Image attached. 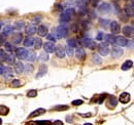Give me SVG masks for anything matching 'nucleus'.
I'll return each instance as SVG.
<instances>
[{
	"instance_id": "a18cd8bd",
	"label": "nucleus",
	"mask_w": 134,
	"mask_h": 125,
	"mask_svg": "<svg viewBox=\"0 0 134 125\" xmlns=\"http://www.w3.org/2000/svg\"><path fill=\"white\" fill-rule=\"evenodd\" d=\"M103 38H104V34H103L102 32H99V33L97 34V36H96V39H97L98 41H102Z\"/></svg>"
},
{
	"instance_id": "c9c22d12",
	"label": "nucleus",
	"mask_w": 134,
	"mask_h": 125,
	"mask_svg": "<svg viewBox=\"0 0 134 125\" xmlns=\"http://www.w3.org/2000/svg\"><path fill=\"white\" fill-rule=\"evenodd\" d=\"M64 50H65V53L68 54V55H70V57H72V55L74 54V50H73V48H72V47H70V46H68V45L65 47V49H64Z\"/></svg>"
},
{
	"instance_id": "ea45409f",
	"label": "nucleus",
	"mask_w": 134,
	"mask_h": 125,
	"mask_svg": "<svg viewBox=\"0 0 134 125\" xmlns=\"http://www.w3.org/2000/svg\"><path fill=\"white\" fill-rule=\"evenodd\" d=\"M4 47H5V50L8 51V52H13V50H14L13 45H12L10 43H8V42H5V43H4Z\"/></svg>"
},
{
	"instance_id": "4468645a",
	"label": "nucleus",
	"mask_w": 134,
	"mask_h": 125,
	"mask_svg": "<svg viewBox=\"0 0 134 125\" xmlns=\"http://www.w3.org/2000/svg\"><path fill=\"white\" fill-rule=\"evenodd\" d=\"M44 113H46V109H43V108H39V109L33 111V112L28 116V118H35V117H37V116L43 115Z\"/></svg>"
},
{
	"instance_id": "c756f323",
	"label": "nucleus",
	"mask_w": 134,
	"mask_h": 125,
	"mask_svg": "<svg viewBox=\"0 0 134 125\" xmlns=\"http://www.w3.org/2000/svg\"><path fill=\"white\" fill-rule=\"evenodd\" d=\"M25 27V24H24V22H22V21H18L16 22L15 24H14V29H16V30H22L23 28Z\"/></svg>"
},
{
	"instance_id": "de8ad7c7",
	"label": "nucleus",
	"mask_w": 134,
	"mask_h": 125,
	"mask_svg": "<svg viewBox=\"0 0 134 125\" xmlns=\"http://www.w3.org/2000/svg\"><path fill=\"white\" fill-rule=\"evenodd\" d=\"M20 84H21V82H20L18 79H14V81H13V83H12V85H13L14 87H19Z\"/></svg>"
},
{
	"instance_id": "f03ea898",
	"label": "nucleus",
	"mask_w": 134,
	"mask_h": 125,
	"mask_svg": "<svg viewBox=\"0 0 134 125\" xmlns=\"http://www.w3.org/2000/svg\"><path fill=\"white\" fill-rule=\"evenodd\" d=\"M73 14H74V9H73V8H68V9H66V10L61 15L60 21L63 22V23H68V22L71 20Z\"/></svg>"
},
{
	"instance_id": "72a5a7b5",
	"label": "nucleus",
	"mask_w": 134,
	"mask_h": 125,
	"mask_svg": "<svg viewBox=\"0 0 134 125\" xmlns=\"http://www.w3.org/2000/svg\"><path fill=\"white\" fill-rule=\"evenodd\" d=\"M67 44H68V46L72 47V48L77 47V42H76V40H75V39H73V38L68 39V40H67Z\"/></svg>"
},
{
	"instance_id": "58836bf2",
	"label": "nucleus",
	"mask_w": 134,
	"mask_h": 125,
	"mask_svg": "<svg viewBox=\"0 0 134 125\" xmlns=\"http://www.w3.org/2000/svg\"><path fill=\"white\" fill-rule=\"evenodd\" d=\"M39 60L42 61V62H47V61L49 60V54H47V52H42V53H40V55H39Z\"/></svg>"
},
{
	"instance_id": "49530a36",
	"label": "nucleus",
	"mask_w": 134,
	"mask_h": 125,
	"mask_svg": "<svg viewBox=\"0 0 134 125\" xmlns=\"http://www.w3.org/2000/svg\"><path fill=\"white\" fill-rule=\"evenodd\" d=\"M47 38H48L50 41H56V40H57V38H56V36H55L54 34H49V35L47 36Z\"/></svg>"
},
{
	"instance_id": "6e6552de",
	"label": "nucleus",
	"mask_w": 134,
	"mask_h": 125,
	"mask_svg": "<svg viewBox=\"0 0 134 125\" xmlns=\"http://www.w3.org/2000/svg\"><path fill=\"white\" fill-rule=\"evenodd\" d=\"M98 11L101 14H108L110 11V5L107 2H103L100 5H98Z\"/></svg>"
},
{
	"instance_id": "13d9d810",
	"label": "nucleus",
	"mask_w": 134,
	"mask_h": 125,
	"mask_svg": "<svg viewBox=\"0 0 134 125\" xmlns=\"http://www.w3.org/2000/svg\"><path fill=\"white\" fill-rule=\"evenodd\" d=\"M1 25H2V24H1V22H0V28H1Z\"/></svg>"
},
{
	"instance_id": "f8f14e48",
	"label": "nucleus",
	"mask_w": 134,
	"mask_h": 125,
	"mask_svg": "<svg viewBox=\"0 0 134 125\" xmlns=\"http://www.w3.org/2000/svg\"><path fill=\"white\" fill-rule=\"evenodd\" d=\"M130 93H128V92H123V93L120 94V96H119V101L122 103V104H127V103H129L130 102Z\"/></svg>"
},
{
	"instance_id": "603ef678",
	"label": "nucleus",
	"mask_w": 134,
	"mask_h": 125,
	"mask_svg": "<svg viewBox=\"0 0 134 125\" xmlns=\"http://www.w3.org/2000/svg\"><path fill=\"white\" fill-rule=\"evenodd\" d=\"M3 70H4V66L2 64H0V75H2L3 73Z\"/></svg>"
},
{
	"instance_id": "ddd939ff",
	"label": "nucleus",
	"mask_w": 134,
	"mask_h": 125,
	"mask_svg": "<svg viewBox=\"0 0 134 125\" xmlns=\"http://www.w3.org/2000/svg\"><path fill=\"white\" fill-rule=\"evenodd\" d=\"M47 72H48V67L46 65H41L40 68H39V70H38V73L36 74L35 77H36V79L41 78V77H43L47 74Z\"/></svg>"
},
{
	"instance_id": "5fc2aeb1",
	"label": "nucleus",
	"mask_w": 134,
	"mask_h": 125,
	"mask_svg": "<svg viewBox=\"0 0 134 125\" xmlns=\"http://www.w3.org/2000/svg\"><path fill=\"white\" fill-rule=\"evenodd\" d=\"M81 116H83V117H91V114L89 113V114H82Z\"/></svg>"
},
{
	"instance_id": "2eb2a0df",
	"label": "nucleus",
	"mask_w": 134,
	"mask_h": 125,
	"mask_svg": "<svg viewBox=\"0 0 134 125\" xmlns=\"http://www.w3.org/2000/svg\"><path fill=\"white\" fill-rule=\"evenodd\" d=\"M55 44L52 43V42H46L43 44V48H44V51L48 52V53H51V52H54L55 51Z\"/></svg>"
},
{
	"instance_id": "423d86ee",
	"label": "nucleus",
	"mask_w": 134,
	"mask_h": 125,
	"mask_svg": "<svg viewBox=\"0 0 134 125\" xmlns=\"http://www.w3.org/2000/svg\"><path fill=\"white\" fill-rule=\"evenodd\" d=\"M27 53H28V50L24 47H20L16 50V57L19 60H25L27 57Z\"/></svg>"
},
{
	"instance_id": "0eeeda50",
	"label": "nucleus",
	"mask_w": 134,
	"mask_h": 125,
	"mask_svg": "<svg viewBox=\"0 0 134 125\" xmlns=\"http://www.w3.org/2000/svg\"><path fill=\"white\" fill-rule=\"evenodd\" d=\"M123 54H124V51H123V49H122L121 47H119V46L113 47V49H111V57H113V58L119 59V58H121Z\"/></svg>"
},
{
	"instance_id": "6ab92c4d",
	"label": "nucleus",
	"mask_w": 134,
	"mask_h": 125,
	"mask_svg": "<svg viewBox=\"0 0 134 125\" xmlns=\"http://www.w3.org/2000/svg\"><path fill=\"white\" fill-rule=\"evenodd\" d=\"M108 104H109V108H116L118 105V99L116 96H114V95H109L108 96V102H107Z\"/></svg>"
},
{
	"instance_id": "2f4dec72",
	"label": "nucleus",
	"mask_w": 134,
	"mask_h": 125,
	"mask_svg": "<svg viewBox=\"0 0 134 125\" xmlns=\"http://www.w3.org/2000/svg\"><path fill=\"white\" fill-rule=\"evenodd\" d=\"M5 61L6 63H8L9 65H13L15 61H16V55L15 54H7L6 58H5Z\"/></svg>"
},
{
	"instance_id": "b1692460",
	"label": "nucleus",
	"mask_w": 134,
	"mask_h": 125,
	"mask_svg": "<svg viewBox=\"0 0 134 125\" xmlns=\"http://www.w3.org/2000/svg\"><path fill=\"white\" fill-rule=\"evenodd\" d=\"M33 40L34 38L31 37V36H28L27 38H25V40H24V46L25 47L33 46Z\"/></svg>"
},
{
	"instance_id": "9b49d317",
	"label": "nucleus",
	"mask_w": 134,
	"mask_h": 125,
	"mask_svg": "<svg viewBox=\"0 0 134 125\" xmlns=\"http://www.w3.org/2000/svg\"><path fill=\"white\" fill-rule=\"evenodd\" d=\"M75 57H76L77 60L83 61L85 58H86V51H85L84 48H82V47L76 48V50H75Z\"/></svg>"
},
{
	"instance_id": "aec40b11",
	"label": "nucleus",
	"mask_w": 134,
	"mask_h": 125,
	"mask_svg": "<svg viewBox=\"0 0 134 125\" xmlns=\"http://www.w3.org/2000/svg\"><path fill=\"white\" fill-rule=\"evenodd\" d=\"M123 34L126 37H130L133 34V27L132 26H125L123 28Z\"/></svg>"
},
{
	"instance_id": "f257e3e1",
	"label": "nucleus",
	"mask_w": 134,
	"mask_h": 125,
	"mask_svg": "<svg viewBox=\"0 0 134 125\" xmlns=\"http://www.w3.org/2000/svg\"><path fill=\"white\" fill-rule=\"evenodd\" d=\"M68 35V28L66 26L60 25L56 28V38L61 39V38H65Z\"/></svg>"
},
{
	"instance_id": "20e7f679",
	"label": "nucleus",
	"mask_w": 134,
	"mask_h": 125,
	"mask_svg": "<svg viewBox=\"0 0 134 125\" xmlns=\"http://www.w3.org/2000/svg\"><path fill=\"white\" fill-rule=\"evenodd\" d=\"M81 43H82V45L88 47V48H90V49H95V48L97 47L96 42H95L93 39H91V38H82Z\"/></svg>"
},
{
	"instance_id": "dca6fc26",
	"label": "nucleus",
	"mask_w": 134,
	"mask_h": 125,
	"mask_svg": "<svg viewBox=\"0 0 134 125\" xmlns=\"http://www.w3.org/2000/svg\"><path fill=\"white\" fill-rule=\"evenodd\" d=\"M52 121L50 120H44V121H29L25 125H52Z\"/></svg>"
},
{
	"instance_id": "3c124183",
	"label": "nucleus",
	"mask_w": 134,
	"mask_h": 125,
	"mask_svg": "<svg viewBox=\"0 0 134 125\" xmlns=\"http://www.w3.org/2000/svg\"><path fill=\"white\" fill-rule=\"evenodd\" d=\"M52 125H63V121H61V120H55V122L52 123Z\"/></svg>"
},
{
	"instance_id": "4c0bfd02",
	"label": "nucleus",
	"mask_w": 134,
	"mask_h": 125,
	"mask_svg": "<svg viewBox=\"0 0 134 125\" xmlns=\"http://www.w3.org/2000/svg\"><path fill=\"white\" fill-rule=\"evenodd\" d=\"M40 20H41V16H35L31 18V23L33 25H37L38 23H40Z\"/></svg>"
},
{
	"instance_id": "473e14b6",
	"label": "nucleus",
	"mask_w": 134,
	"mask_h": 125,
	"mask_svg": "<svg viewBox=\"0 0 134 125\" xmlns=\"http://www.w3.org/2000/svg\"><path fill=\"white\" fill-rule=\"evenodd\" d=\"M8 112H9V109H8L6 106H4V105H0V115L5 116V115L8 114Z\"/></svg>"
},
{
	"instance_id": "393cba45",
	"label": "nucleus",
	"mask_w": 134,
	"mask_h": 125,
	"mask_svg": "<svg viewBox=\"0 0 134 125\" xmlns=\"http://www.w3.org/2000/svg\"><path fill=\"white\" fill-rule=\"evenodd\" d=\"M132 66H133V62L132 61H126L125 63H123V65H122V70L123 71H127V70L131 69Z\"/></svg>"
},
{
	"instance_id": "c85d7f7f",
	"label": "nucleus",
	"mask_w": 134,
	"mask_h": 125,
	"mask_svg": "<svg viewBox=\"0 0 134 125\" xmlns=\"http://www.w3.org/2000/svg\"><path fill=\"white\" fill-rule=\"evenodd\" d=\"M25 32H26V34L28 36H31V35H33L34 33H36V28L34 26H27Z\"/></svg>"
},
{
	"instance_id": "09e8293b",
	"label": "nucleus",
	"mask_w": 134,
	"mask_h": 125,
	"mask_svg": "<svg viewBox=\"0 0 134 125\" xmlns=\"http://www.w3.org/2000/svg\"><path fill=\"white\" fill-rule=\"evenodd\" d=\"M7 54H5V52L3 50H0V60L2 61H5V58H6Z\"/></svg>"
},
{
	"instance_id": "8fccbe9b",
	"label": "nucleus",
	"mask_w": 134,
	"mask_h": 125,
	"mask_svg": "<svg viewBox=\"0 0 134 125\" xmlns=\"http://www.w3.org/2000/svg\"><path fill=\"white\" fill-rule=\"evenodd\" d=\"M72 3V0H65L62 2V6H68V5H71Z\"/></svg>"
},
{
	"instance_id": "7c9ffc66",
	"label": "nucleus",
	"mask_w": 134,
	"mask_h": 125,
	"mask_svg": "<svg viewBox=\"0 0 134 125\" xmlns=\"http://www.w3.org/2000/svg\"><path fill=\"white\" fill-rule=\"evenodd\" d=\"M115 36L113 34H107L105 35V40H106V43H110V44H114L115 43Z\"/></svg>"
},
{
	"instance_id": "e433bc0d",
	"label": "nucleus",
	"mask_w": 134,
	"mask_h": 125,
	"mask_svg": "<svg viewBox=\"0 0 134 125\" xmlns=\"http://www.w3.org/2000/svg\"><path fill=\"white\" fill-rule=\"evenodd\" d=\"M13 29H14V28H13V26H9V25L4 26V27H3V33L7 35V34H9L10 32L13 31Z\"/></svg>"
},
{
	"instance_id": "c03bdc74",
	"label": "nucleus",
	"mask_w": 134,
	"mask_h": 125,
	"mask_svg": "<svg viewBox=\"0 0 134 125\" xmlns=\"http://www.w3.org/2000/svg\"><path fill=\"white\" fill-rule=\"evenodd\" d=\"M100 24L102 27H104V28H106L107 26H108V21L107 20H103V18H101L100 20Z\"/></svg>"
},
{
	"instance_id": "f704fd0d",
	"label": "nucleus",
	"mask_w": 134,
	"mask_h": 125,
	"mask_svg": "<svg viewBox=\"0 0 134 125\" xmlns=\"http://www.w3.org/2000/svg\"><path fill=\"white\" fill-rule=\"evenodd\" d=\"M34 70L33 66L32 65H30V64H28V65H26V66H24V71H26V73L27 74H30V73H32Z\"/></svg>"
},
{
	"instance_id": "9d476101",
	"label": "nucleus",
	"mask_w": 134,
	"mask_h": 125,
	"mask_svg": "<svg viewBox=\"0 0 134 125\" xmlns=\"http://www.w3.org/2000/svg\"><path fill=\"white\" fill-rule=\"evenodd\" d=\"M2 75L4 76V79H5V80H9V79L13 78L14 73H13V71H12V69H10L9 67H4V70H3Z\"/></svg>"
},
{
	"instance_id": "79ce46f5",
	"label": "nucleus",
	"mask_w": 134,
	"mask_h": 125,
	"mask_svg": "<svg viewBox=\"0 0 134 125\" xmlns=\"http://www.w3.org/2000/svg\"><path fill=\"white\" fill-rule=\"evenodd\" d=\"M27 95H28L29 97H35V96L37 95V91H36L35 89H33V90H29L28 93H27Z\"/></svg>"
},
{
	"instance_id": "cd10ccee",
	"label": "nucleus",
	"mask_w": 134,
	"mask_h": 125,
	"mask_svg": "<svg viewBox=\"0 0 134 125\" xmlns=\"http://www.w3.org/2000/svg\"><path fill=\"white\" fill-rule=\"evenodd\" d=\"M33 46L35 49H39L42 46V41L40 38H34L33 40Z\"/></svg>"
},
{
	"instance_id": "a878e982",
	"label": "nucleus",
	"mask_w": 134,
	"mask_h": 125,
	"mask_svg": "<svg viewBox=\"0 0 134 125\" xmlns=\"http://www.w3.org/2000/svg\"><path fill=\"white\" fill-rule=\"evenodd\" d=\"M91 60H92V62L94 63V64H97V65H100L101 63H102V60H101V58L99 57V54H96V53H93L92 54Z\"/></svg>"
},
{
	"instance_id": "6e6d98bb",
	"label": "nucleus",
	"mask_w": 134,
	"mask_h": 125,
	"mask_svg": "<svg viewBox=\"0 0 134 125\" xmlns=\"http://www.w3.org/2000/svg\"><path fill=\"white\" fill-rule=\"evenodd\" d=\"M2 124V119H1V118H0V125Z\"/></svg>"
},
{
	"instance_id": "7ed1b4c3",
	"label": "nucleus",
	"mask_w": 134,
	"mask_h": 125,
	"mask_svg": "<svg viewBox=\"0 0 134 125\" xmlns=\"http://www.w3.org/2000/svg\"><path fill=\"white\" fill-rule=\"evenodd\" d=\"M98 47V52L99 54H101L102 57H106L108 53H109V46H108V43L106 42H101L99 45H97Z\"/></svg>"
},
{
	"instance_id": "5701e85b",
	"label": "nucleus",
	"mask_w": 134,
	"mask_h": 125,
	"mask_svg": "<svg viewBox=\"0 0 134 125\" xmlns=\"http://www.w3.org/2000/svg\"><path fill=\"white\" fill-rule=\"evenodd\" d=\"M26 60L28 62H34L36 60V53H35V51H32V50L28 51L27 57H26Z\"/></svg>"
},
{
	"instance_id": "4be33fe9",
	"label": "nucleus",
	"mask_w": 134,
	"mask_h": 125,
	"mask_svg": "<svg viewBox=\"0 0 134 125\" xmlns=\"http://www.w3.org/2000/svg\"><path fill=\"white\" fill-rule=\"evenodd\" d=\"M15 71L17 74H22L24 72V65L22 62H18L15 64Z\"/></svg>"
},
{
	"instance_id": "864d4df0",
	"label": "nucleus",
	"mask_w": 134,
	"mask_h": 125,
	"mask_svg": "<svg viewBox=\"0 0 134 125\" xmlns=\"http://www.w3.org/2000/svg\"><path fill=\"white\" fill-rule=\"evenodd\" d=\"M97 2H98V0H92L91 4H92L93 6H96V5H97Z\"/></svg>"
},
{
	"instance_id": "a211bd4d",
	"label": "nucleus",
	"mask_w": 134,
	"mask_h": 125,
	"mask_svg": "<svg viewBox=\"0 0 134 125\" xmlns=\"http://www.w3.org/2000/svg\"><path fill=\"white\" fill-rule=\"evenodd\" d=\"M110 30L113 32V34H117L120 32V25L118 22H116V21L110 22Z\"/></svg>"
},
{
	"instance_id": "f3484780",
	"label": "nucleus",
	"mask_w": 134,
	"mask_h": 125,
	"mask_svg": "<svg viewBox=\"0 0 134 125\" xmlns=\"http://www.w3.org/2000/svg\"><path fill=\"white\" fill-rule=\"evenodd\" d=\"M48 31H49L48 30V27L44 26V25H40L38 27V29H36V32L38 33L39 36H46L48 34Z\"/></svg>"
},
{
	"instance_id": "bb28decb",
	"label": "nucleus",
	"mask_w": 134,
	"mask_h": 125,
	"mask_svg": "<svg viewBox=\"0 0 134 125\" xmlns=\"http://www.w3.org/2000/svg\"><path fill=\"white\" fill-rule=\"evenodd\" d=\"M22 39H23V34L22 33H16V34H14V37H13V40H14V42L15 43H20L21 41H22Z\"/></svg>"
},
{
	"instance_id": "4d7b16f0",
	"label": "nucleus",
	"mask_w": 134,
	"mask_h": 125,
	"mask_svg": "<svg viewBox=\"0 0 134 125\" xmlns=\"http://www.w3.org/2000/svg\"><path fill=\"white\" fill-rule=\"evenodd\" d=\"M84 125H93V124H91V123H86V124H84Z\"/></svg>"
},
{
	"instance_id": "412c9836",
	"label": "nucleus",
	"mask_w": 134,
	"mask_h": 125,
	"mask_svg": "<svg viewBox=\"0 0 134 125\" xmlns=\"http://www.w3.org/2000/svg\"><path fill=\"white\" fill-rule=\"evenodd\" d=\"M124 11H125V14L128 16H133V14H134L133 5H132V4H127V5L124 7Z\"/></svg>"
},
{
	"instance_id": "1a4fd4ad",
	"label": "nucleus",
	"mask_w": 134,
	"mask_h": 125,
	"mask_svg": "<svg viewBox=\"0 0 134 125\" xmlns=\"http://www.w3.org/2000/svg\"><path fill=\"white\" fill-rule=\"evenodd\" d=\"M55 53H56L57 58H59V59H63L66 55L65 50H64V48H63L62 45H58V46L55 47Z\"/></svg>"
},
{
	"instance_id": "39448f33",
	"label": "nucleus",
	"mask_w": 134,
	"mask_h": 125,
	"mask_svg": "<svg viewBox=\"0 0 134 125\" xmlns=\"http://www.w3.org/2000/svg\"><path fill=\"white\" fill-rule=\"evenodd\" d=\"M128 39L125 38L124 36H118L115 38V43L117 44L118 46H121V47H124V46H127L128 45Z\"/></svg>"
},
{
	"instance_id": "37998d69",
	"label": "nucleus",
	"mask_w": 134,
	"mask_h": 125,
	"mask_svg": "<svg viewBox=\"0 0 134 125\" xmlns=\"http://www.w3.org/2000/svg\"><path fill=\"white\" fill-rule=\"evenodd\" d=\"M83 104H84V102H83L82 99H75V101L72 102V105H73V106H81V105H83Z\"/></svg>"
},
{
	"instance_id": "a19ab883",
	"label": "nucleus",
	"mask_w": 134,
	"mask_h": 125,
	"mask_svg": "<svg viewBox=\"0 0 134 125\" xmlns=\"http://www.w3.org/2000/svg\"><path fill=\"white\" fill-rule=\"evenodd\" d=\"M53 109L56 110V111H64V110H68V106H62V105H60V106L54 107Z\"/></svg>"
}]
</instances>
